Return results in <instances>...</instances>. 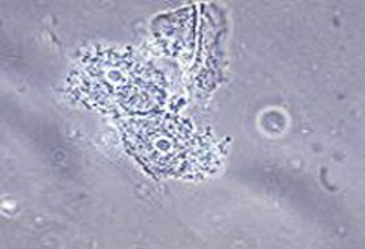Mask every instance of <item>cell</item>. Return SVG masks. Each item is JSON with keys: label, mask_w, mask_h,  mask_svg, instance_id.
Wrapping results in <instances>:
<instances>
[{"label": "cell", "mask_w": 365, "mask_h": 249, "mask_svg": "<svg viewBox=\"0 0 365 249\" xmlns=\"http://www.w3.org/2000/svg\"><path fill=\"white\" fill-rule=\"evenodd\" d=\"M160 73L118 48L97 50L81 61L78 90L85 102L115 114L148 112L160 105Z\"/></svg>", "instance_id": "obj_1"}, {"label": "cell", "mask_w": 365, "mask_h": 249, "mask_svg": "<svg viewBox=\"0 0 365 249\" xmlns=\"http://www.w3.org/2000/svg\"><path fill=\"white\" fill-rule=\"evenodd\" d=\"M128 140L135 147L138 156L153 167L169 171H182L189 164H194L198 148L197 142L180 127V123L161 120L131 122Z\"/></svg>", "instance_id": "obj_2"}]
</instances>
